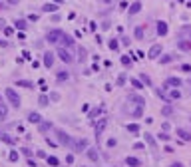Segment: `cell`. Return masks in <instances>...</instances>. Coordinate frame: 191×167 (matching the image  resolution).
I'll return each instance as SVG.
<instances>
[{
    "instance_id": "44",
    "label": "cell",
    "mask_w": 191,
    "mask_h": 167,
    "mask_svg": "<svg viewBox=\"0 0 191 167\" xmlns=\"http://www.w3.org/2000/svg\"><path fill=\"white\" fill-rule=\"evenodd\" d=\"M133 149H138V151H139V149H145V145H143V143H135V145H133Z\"/></svg>"
},
{
    "instance_id": "46",
    "label": "cell",
    "mask_w": 191,
    "mask_h": 167,
    "mask_svg": "<svg viewBox=\"0 0 191 167\" xmlns=\"http://www.w3.org/2000/svg\"><path fill=\"white\" fill-rule=\"evenodd\" d=\"M28 167H36V161L30 159V157H28Z\"/></svg>"
},
{
    "instance_id": "6",
    "label": "cell",
    "mask_w": 191,
    "mask_h": 167,
    "mask_svg": "<svg viewBox=\"0 0 191 167\" xmlns=\"http://www.w3.org/2000/svg\"><path fill=\"white\" fill-rule=\"evenodd\" d=\"M62 30H50V32L46 34V40H48V44H58L60 42V38H62Z\"/></svg>"
},
{
    "instance_id": "45",
    "label": "cell",
    "mask_w": 191,
    "mask_h": 167,
    "mask_svg": "<svg viewBox=\"0 0 191 167\" xmlns=\"http://www.w3.org/2000/svg\"><path fill=\"white\" fill-rule=\"evenodd\" d=\"M66 163H74V155H72V153L66 155Z\"/></svg>"
},
{
    "instance_id": "29",
    "label": "cell",
    "mask_w": 191,
    "mask_h": 167,
    "mask_svg": "<svg viewBox=\"0 0 191 167\" xmlns=\"http://www.w3.org/2000/svg\"><path fill=\"white\" fill-rule=\"evenodd\" d=\"M86 54H88V52H86V48L80 46V48H78V60H80V62H86Z\"/></svg>"
},
{
    "instance_id": "38",
    "label": "cell",
    "mask_w": 191,
    "mask_h": 167,
    "mask_svg": "<svg viewBox=\"0 0 191 167\" xmlns=\"http://www.w3.org/2000/svg\"><path fill=\"white\" fill-rule=\"evenodd\" d=\"M121 64H124V66H132V58H130V56H124V58H121Z\"/></svg>"
},
{
    "instance_id": "49",
    "label": "cell",
    "mask_w": 191,
    "mask_h": 167,
    "mask_svg": "<svg viewBox=\"0 0 191 167\" xmlns=\"http://www.w3.org/2000/svg\"><path fill=\"white\" fill-rule=\"evenodd\" d=\"M2 28H6V22H4L2 18H0V30H2Z\"/></svg>"
},
{
    "instance_id": "9",
    "label": "cell",
    "mask_w": 191,
    "mask_h": 167,
    "mask_svg": "<svg viewBox=\"0 0 191 167\" xmlns=\"http://www.w3.org/2000/svg\"><path fill=\"white\" fill-rule=\"evenodd\" d=\"M173 114H175V107H173V104H171V101H167V106H163V107H161V115L169 117V115H173Z\"/></svg>"
},
{
    "instance_id": "12",
    "label": "cell",
    "mask_w": 191,
    "mask_h": 167,
    "mask_svg": "<svg viewBox=\"0 0 191 167\" xmlns=\"http://www.w3.org/2000/svg\"><path fill=\"white\" fill-rule=\"evenodd\" d=\"M183 82L179 80V78H167L165 80V88H181Z\"/></svg>"
},
{
    "instance_id": "34",
    "label": "cell",
    "mask_w": 191,
    "mask_h": 167,
    "mask_svg": "<svg viewBox=\"0 0 191 167\" xmlns=\"http://www.w3.org/2000/svg\"><path fill=\"white\" fill-rule=\"evenodd\" d=\"M0 139L6 141V143H16V139H14V137H10L8 133H2V135H0Z\"/></svg>"
},
{
    "instance_id": "42",
    "label": "cell",
    "mask_w": 191,
    "mask_h": 167,
    "mask_svg": "<svg viewBox=\"0 0 191 167\" xmlns=\"http://www.w3.org/2000/svg\"><path fill=\"white\" fill-rule=\"evenodd\" d=\"M8 159H10V161H18V153H16V151H10Z\"/></svg>"
},
{
    "instance_id": "18",
    "label": "cell",
    "mask_w": 191,
    "mask_h": 167,
    "mask_svg": "<svg viewBox=\"0 0 191 167\" xmlns=\"http://www.w3.org/2000/svg\"><path fill=\"white\" fill-rule=\"evenodd\" d=\"M28 121H30V123H40L42 117H40V114H36V112H30V114H28Z\"/></svg>"
},
{
    "instance_id": "5",
    "label": "cell",
    "mask_w": 191,
    "mask_h": 167,
    "mask_svg": "<svg viewBox=\"0 0 191 167\" xmlns=\"http://www.w3.org/2000/svg\"><path fill=\"white\" fill-rule=\"evenodd\" d=\"M58 58L64 62V64H70V62H74V56L70 54V50H68V48H64V46L58 48Z\"/></svg>"
},
{
    "instance_id": "37",
    "label": "cell",
    "mask_w": 191,
    "mask_h": 167,
    "mask_svg": "<svg viewBox=\"0 0 191 167\" xmlns=\"http://www.w3.org/2000/svg\"><path fill=\"white\" fill-rule=\"evenodd\" d=\"M132 86L135 88V90H141V88H143V82H139V80H132Z\"/></svg>"
},
{
    "instance_id": "7",
    "label": "cell",
    "mask_w": 191,
    "mask_h": 167,
    "mask_svg": "<svg viewBox=\"0 0 191 167\" xmlns=\"http://www.w3.org/2000/svg\"><path fill=\"white\" fill-rule=\"evenodd\" d=\"M159 54H161V46H159V44H153V46L149 48V52H147V58H151V60H157Z\"/></svg>"
},
{
    "instance_id": "20",
    "label": "cell",
    "mask_w": 191,
    "mask_h": 167,
    "mask_svg": "<svg viewBox=\"0 0 191 167\" xmlns=\"http://www.w3.org/2000/svg\"><path fill=\"white\" fill-rule=\"evenodd\" d=\"M16 86H20V88H26V90H32V88H34V84H32V82H28V80H18V82H16Z\"/></svg>"
},
{
    "instance_id": "3",
    "label": "cell",
    "mask_w": 191,
    "mask_h": 167,
    "mask_svg": "<svg viewBox=\"0 0 191 167\" xmlns=\"http://www.w3.org/2000/svg\"><path fill=\"white\" fill-rule=\"evenodd\" d=\"M56 135H58V141L62 143V145H66V147H72V143H74V139L70 137V135L64 131V129H56Z\"/></svg>"
},
{
    "instance_id": "47",
    "label": "cell",
    "mask_w": 191,
    "mask_h": 167,
    "mask_svg": "<svg viewBox=\"0 0 191 167\" xmlns=\"http://www.w3.org/2000/svg\"><path fill=\"white\" fill-rule=\"evenodd\" d=\"M169 167H183V163H179V161H173Z\"/></svg>"
},
{
    "instance_id": "53",
    "label": "cell",
    "mask_w": 191,
    "mask_h": 167,
    "mask_svg": "<svg viewBox=\"0 0 191 167\" xmlns=\"http://www.w3.org/2000/svg\"><path fill=\"white\" fill-rule=\"evenodd\" d=\"M189 86H191V80H189Z\"/></svg>"
},
{
    "instance_id": "26",
    "label": "cell",
    "mask_w": 191,
    "mask_h": 167,
    "mask_svg": "<svg viewBox=\"0 0 191 167\" xmlns=\"http://www.w3.org/2000/svg\"><path fill=\"white\" fill-rule=\"evenodd\" d=\"M139 10H141V2H133L132 6H130V10H127V12H130V14H138Z\"/></svg>"
},
{
    "instance_id": "30",
    "label": "cell",
    "mask_w": 191,
    "mask_h": 167,
    "mask_svg": "<svg viewBox=\"0 0 191 167\" xmlns=\"http://www.w3.org/2000/svg\"><path fill=\"white\" fill-rule=\"evenodd\" d=\"M68 78H70V74H68L66 70H62V72H58V82H66Z\"/></svg>"
},
{
    "instance_id": "33",
    "label": "cell",
    "mask_w": 191,
    "mask_h": 167,
    "mask_svg": "<svg viewBox=\"0 0 191 167\" xmlns=\"http://www.w3.org/2000/svg\"><path fill=\"white\" fill-rule=\"evenodd\" d=\"M6 114H8V107L0 101V120H4V117H6Z\"/></svg>"
},
{
    "instance_id": "39",
    "label": "cell",
    "mask_w": 191,
    "mask_h": 167,
    "mask_svg": "<svg viewBox=\"0 0 191 167\" xmlns=\"http://www.w3.org/2000/svg\"><path fill=\"white\" fill-rule=\"evenodd\" d=\"M38 125H40V131H46V129H50V127H52V123H42V121H40Z\"/></svg>"
},
{
    "instance_id": "52",
    "label": "cell",
    "mask_w": 191,
    "mask_h": 167,
    "mask_svg": "<svg viewBox=\"0 0 191 167\" xmlns=\"http://www.w3.org/2000/svg\"><path fill=\"white\" fill-rule=\"evenodd\" d=\"M0 101H2V96H0Z\"/></svg>"
},
{
    "instance_id": "48",
    "label": "cell",
    "mask_w": 191,
    "mask_h": 167,
    "mask_svg": "<svg viewBox=\"0 0 191 167\" xmlns=\"http://www.w3.org/2000/svg\"><path fill=\"white\" fill-rule=\"evenodd\" d=\"M121 44H124V46H130V38H121Z\"/></svg>"
},
{
    "instance_id": "27",
    "label": "cell",
    "mask_w": 191,
    "mask_h": 167,
    "mask_svg": "<svg viewBox=\"0 0 191 167\" xmlns=\"http://www.w3.org/2000/svg\"><path fill=\"white\" fill-rule=\"evenodd\" d=\"M46 161H48V165H52V167H58V165H60L58 157H54V155H50V157L46 155Z\"/></svg>"
},
{
    "instance_id": "41",
    "label": "cell",
    "mask_w": 191,
    "mask_h": 167,
    "mask_svg": "<svg viewBox=\"0 0 191 167\" xmlns=\"http://www.w3.org/2000/svg\"><path fill=\"white\" fill-rule=\"evenodd\" d=\"M141 82H143L145 86H151V80H149V78L145 76V74H141Z\"/></svg>"
},
{
    "instance_id": "35",
    "label": "cell",
    "mask_w": 191,
    "mask_h": 167,
    "mask_svg": "<svg viewBox=\"0 0 191 167\" xmlns=\"http://www.w3.org/2000/svg\"><path fill=\"white\" fill-rule=\"evenodd\" d=\"M108 46H110V50H119V44H118L116 40H113V38H112L110 42H108Z\"/></svg>"
},
{
    "instance_id": "16",
    "label": "cell",
    "mask_w": 191,
    "mask_h": 167,
    "mask_svg": "<svg viewBox=\"0 0 191 167\" xmlns=\"http://www.w3.org/2000/svg\"><path fill=\"white\" fill-rule=\"evenodd\" d=\"M175 133H177V135H179V137H181L183 141H191V133L187 131V129H181V127H179V129L175 131Z\"/></svg>"
},
{
    "instance_id": "17",
    "label": "cell",
    "mask_w": 191,
    "mask_h": 167,
    "mask_svg": "<svg viewBox=\"0 0 191 167\" xmlns=\"http://www.w3.org/2000/svg\"><path fill=\"white\" fill-rule=\"evenodd\" d=\"M14 28H16V30H22V32H24V30L28 28V22H26V20H22V18H20V20H14Z\"/></svg>"
},
{
    "instance_id": "21",
    "label": "cell",
    "mask_w": 191,
    "mask_h": 167,
    "mask_svg": "<svg viewBox=\"0 0 191 167\" xmlns=\"http://www.w3.org/2000/svg\"><path fill=\"white\" fill-rule=\"evenodd\" d=\"M157 34L159 36H165V34H167V24H165V22H157Z\"/></svg>"
},
{
    "instance_id": "19",
    "label": "cell",
    "mask_w": 191,
    "mask_h": 167,
    "mask_svg": "<svg viewBox=\"0 0 191 167\" xmlns=\"http://www.w3.org/2000/svg\"><path fill=\"white\" fill-rule=\"evenodd\" d=\"M86 153H88V157H90V159H92V161H98V159H100L98 151H96L94 147H90V149H86Z\"/></svg>"
},
{
    "instance_id": "36",
    "label": "cell",
    "mask_w": 191,
    "mask_h": 167,
    "mask_svg": "<svg viewBox=\"0 0 191 167\" xmlns=\"http://www.w3.org/2000/svg\"><path fill=\"white\" fill-rule=\"evenodd\" d=\"M159 139H161V141H169V139H171V135L167 133V131H161V133H159Z\"/></svg>"
},
{
    "instance_id": "40",
    "label": "cell",
    "mask_w": 191,
    "mask_h": 167,
    "mask_svg": "<svg viewBox=\"0 0 191 167\" xmlns=\"http://www.w3.org/2000/svg\"><path fill=\"white\" fill-rule=\"evenodd\" d=\"M125 80H127V76H125V74H121V76L118 78V86H124V84H125Z\"/></svg>"
},
{
    "instance_id": "10",
    "label": "cell",
    "mask_w": 191,
    "mask_h": 167,
    "mask_svg": "<svg viewBox=\"0 0 191 167\" xmlns=\"http://www.w3.org/2000/svg\"><path fill=\"white\" fill-rule=\"evenodd\" d=\"M102 112H104V106H98V107H92V109H90V114H88V117H90V120L94 121V123H96V117H98L100 114H102Z\"/></svg>"
},
{
    "instance_id": "51",
    "label": "cell",
    "mask_w": 191,
    "mask_h": 167,
    "mask_svg": "<svg viewBox=\"0 0 191 167\" xmlns=\"http://www.w3.org/2000/svg\"><path fill=\"white\" fill-rule=\"evenodd\" d=\"M0 8H4V2H0Z\"/></svg>"
},
{
    "instance_id": "24",
    "label": "cell",
    "mask_w": 191,
    "mask_h": 167,
    "mask_svg": "<svg viewBox=\"0 0 191 167\" xmlns=\"http://www.w3.org/2000/svg\"><path fill=\"white\" fill-rule=\"evenodd\" d=\"M143 36H145V28L138 26V28H135V40H143Z\"/></svg>"
},
{
    "instance_id": "15",
    "label": "cell",
    "mask_w": 191,
    "mask_h": 167,
    "mask_svg": "<svg viewBox=\"0 0 191 167\" xmlns=\"http://www.w3.org/2000/svg\"><path fill=\"white\" fill-rule=\"evenodd\" d=\"M125 165L127 167H141V161L135 157H125Z\"/></svg>"
},
{
    "instance_id": "50",
    "label": "cell",
    "mask_w": 191,
    "mask_h": 167,
    "mask_svg": "<svg viewBox=\"0 0 191 167\" xmlns=\"http://www.w3.org/2000/svg\"><path fill=\"white\" fill-rule=\"evenodd\" d=\"M8 4H10V6H14V4H18V0H8Z\"/></svg>"
},
{
    "instance_id": "25",
    "label": "cell",
    "mask_w": 191,
    "mask_h": 167,
    "mask_svg": "<svg viewBox=\"0 0 191 167\" xmlns=\"http://www.w3.org/2000/svg\"><path fill=\"white\" fill-rule=\"evenodd\" d=\"M169 90H171V94L167 96V98H169V101H173V100H177L179 96H181V92H179L177 88H169Z\"/></svg>"
},
{
    "instance_id": "4",
    "label": "cell",
    "mask_w": 191,
    "mask_h": 167,
    "mask_svg": "<svg viewBox=\"0 0 191 167\" xmlns=\"http://www.w3.org/2000/svg\"><path fill=\"white\" fill-rule=\"evenodd\" d=\"M6 100L10 101V106L14 107H20V96L14 92L12 88H6Z\"/></svg>"
},
{
    "instance_id": "32",
    "label": "cell",
    "mask_w": 191,
    "mask_h": 167,
    "mask_svg": "<svg viewBox=\"0 0 191 167\" xmlns=\"http://www.w3.org/2000/svg\"><path fill=\"white\" fill-rule=\"evenodd\" d=\"M42 10H44V12H56V10H58V6H56V4H44V8H42Z\"/></svg>"
},
{
    "instance_id": "11",
    "label": "cell",
    "mask_w": 191,
    "mask_h": 167,
    "mask_svg": "<svg viewBox=\"0 0 191 167\" xmlns=\"http://www.w3.org/2000/svg\"><path fill=\"white\" fill-rule=\"evenodd\" d=\"M42 64L46 68H52V64H54V54L52 52H46L44 56H42Z\"/></svg>"
},
{
    "instance_id": "22",
    "label": "cell",
    "mask_w": 191,
    "mask_h": 167,
    "mask_svg": "<svg viewBox=\"0 0 191 167\" xmlns=\"http://www.w3.org/2000/svg\"><path fill=\"white\" fill-rule=\"evenodd\" d=\"M125 129H127L130 133H135V135L139 133V125H138V123H127V125H125Z\"/></svg>"
},
{
    "instance_id": "54",
    "label": "cell",
    "mask_w": 191,
    "mask_h": 167,
    "mask_svg": "<svg viewBox=\"0 0 191 167\" xmlns=\"http://www.w3.org/2000/svg\"><path fill=\"white\" fill-rule=\"evenodd\" d=\"M189 36H191V30H189Z\"/></svg>"
},
{
    "instance_id": "28",
    "label": "cell",
    "mask_w": 191,
    "mask_h": 167,
    "mask_svg": "<svg viewBox=\"0 0 191 167\" xmlns=\"http://www.w3.org/2000/svg\"><path fill=\"white\" fill-rule=\"evenodd\" d=\"M173 58H175L173 54H165V56H161V58H159V64H169Z\"/></svg>"
},
{
    "instance_id": "8",
    "label": "cell",
    "mask_w": 191,
    "mask_h": 167,
    "mask_svg": "<svg viewBox=\"0 0 191 167\" xmlns=\"http://www.w3.org/2000/svg\"><path fill=\"white\" fill-rule=\"evenodd\" d=\"M86 147H88L86 139H78V141H74V143H72V149L76 151V153H80V151H84Z\"/></svg>"
},
{
    "instance_id": "13",
    "label": "cell",
    "mask_w": 191,
    "mask_h": 167,
    "mask_svg": "<svg viewBox=\"0 0 191 167\" xmlns=\"http://www.w3.org/2000/svg\"><path fill=\"white\" fill-rule=\"evenodd\" d=\"M60 42H62V46H66V48H70V46H74V38L70 36V34H62V38H60Z\"/></svg>"
},
{
    "instance_id": "31",
    "label": "cell",
    "mask_w": 191,
    "mask_h": 167,
    "mask_svg": "<svg viewBox=\"0 0 191 167\" xmlns=\"http://www.w3.org/2000/svg\"><path fill=\"white\" fill-rule=\"evenodd\" d=\"M143 137H145V141H147L153 149H155V139H153V135H151V133H143Z\"/></svg>"
},
{
    "instance_id": "1",
    "label": "cell",
    "mask_w": 191,
    "mask_h": 167,
    "mask_svg": "<svg viewBox=\"0 0 191 167\" xmlns=\"http://www.w3.org/2000/svg\"><path fill=\"white\" fill-rule=\"evenodd\" d=\"M145 109V100L138 94H130L127 96V106H125V114L132 117H141Z\"/></svg>"
},
{
    "instance_id": "2",
    "label": "cell",
    "mask_w": 191,
    "mask_h": 167,
    "mask_svg": "<svg viewBox=\"0 0 191 167\" xmlns=\"http://www.w3.org/2000/svg\"><path fill=\"white\" fill-rule=\"evenodd\" d=\"M108 123H110V120H108V117H102V120H98V123H94V133H96V139H98L100 135L105 131Z\"/></svg>"
},
{
    "instance_id": "43",
    "label": "cell",
    "mask_w": 191,
    "mask_h": 167,
    "mask_svg": "<svg viewBox=\"0 0 191 167\" xmlns=\"http://www.w3.org/2000/svg\"><path fill=\"white\" fill-rule=\"evenodd\" d=\"M181 70L187 72V74H191V66H189V64H181Z\"/></svg>"
},
{
    "instance_id": "23",
    "label": "cell",
    "mask_w": 191,
    "mask_h": 167,
    "mask_svg": "<svg viewBox=\"0 0 191 167\" xmlns=\"http://www.w3.org/2000/svg\"><path fill=\"white\" fill-rule=\"evenodd\" d=\"M38 104H40V106H42V107H46L48 104H50V96L42 94V96H40V98H38Z\"/></svg>"
},
{
    "instance_id": "14",
    "label": "cell",
    "mask_w": 191,
    "mask_h": 167,
    "mask_svg": "<svg viewBox=\"0 0 191 167\" xmlns=\"http://www.w3.org/2000/svg\"><path fill=\"white\" fill-rule=\"evenodd\" d=\"M177 48H179V50H183V52H191V42L189 40H179Z\"/></svg>"
}]
</instances>
